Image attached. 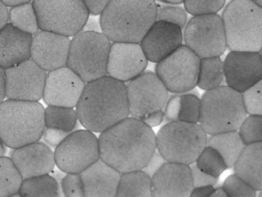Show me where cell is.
<instances>
[{
    "instance_id": "cell-21",
    "label": "cell",
    "mask_w": 262,
    "mask_h": 197,
    "mask_svg": "<svg viewBox=\"0 0 262 197\" xmlns=\"http://www.w3.org/2000/svg\"><path fill=\"white\" fill-rule=\"evenodd\" d=\"M183 43L182 29L176 25L156 21L140 45L148 61L159 63L172 53Z\"/></svg>"
},
{
    "instance_id": "cell-19",
    "label": "cell",
    "mask_w": 262,
    "mask_h": 197,
    "mask_svg": "<svg viewBox=\"0 0 262 197\" xmlns=\"http://www.w3.org/2000/svg\"><path fill=\"white\" fill-rule=\"evenodd\" d=\"M151 197H188L193 189L189 166L165 163L151 178Z\"/></svg>"
},
{
    "instance_id": "cell-5",
    "label": "cell",
    "mask_w": 262,
    "mask_h": 197,
    "mask_svg": "<svg viewBox=\"0 0 262 197\" xmlns=\"http://www.w3.org/2000/svg\"><path fill=\"white\" fill-rule=\"evenodd\" d=\"M200 101L199 123L207 135L237 131L248 116L242 93L227 86L205 91Z\"/></svg>"
},
{
    "instance_id": "cell-36",
    "label": "cell",
    "mask_w": 262,
    "mask_h": 197,
    "mask_svg": "<svg viewBox=\"0 0 262 197\" xmlns=\"http://www.w3.org/2000/svg\"><path fill=\"white\" fill-rule=\"evenodd\" d=\"M226 0H184V9L193 16L217 14Z\"/></svg>"
},
{
    "instance_id": "cell-42",
    "label": "cell",
    "mask_w": 262,
    "mask_h": 197,
    "mask_svg": "<svg viewBox=\"0 0 262 197\" xmlns=\"http://www.w3.org/2000/svg\"><path fill=\"white\" fill-rule=\"evenodd\" d=\"M165 163H167L166 160L163 158V156L161 155L160 152L156 149V150L155 151L154 153L151 155V158L149 159L148 163H146L145 167H144L142 170L145 172L150 178H151V177L155 175V173H156Z\"/></svg>"
},
{
    "instance_id": "cell-40",
    "label": "cell",
    "mask_w": 262,
    "mask_h": 197,
    "mask_svg": "<svg viewBox=\"0 0 262 197\" xmlns=\"http://www.w3.org/2000/svg\"><path fill=\"white\" fill-rule=\"evenodd\" d=\"M191 169V177H192L193 187H201V186H214L219 182L217 177L211 176L205 172L201 171L196 166L195 163L189 165Z\"/></svg>"
},
{
    "instance_id": "cell-24",
    "label": "cell",
    "mask_w": 262,
    "mask_h": 197,
    "mask_svg": "<svg viewBox=\"0 0 262 197\" xmlns=\"http://www.w3.org/2000/svg\"><path fill=\"white\" fill-rule=\"evenodd\" d=\"M233 167L237 176L256 190H261L262 142L245 146Z\"/></svg>"
},
{
    "instance_id": "cell-45",
    "label": "cell",
    "mask_w": 262,
    "mask_h": 197,
    "mask_svg": "<svg viewBox=\"0 0 262 197\" xmlns=\"http://www.w3.org/2000/svg\"><path fill=\"white\" fill-rule=\"evenodd\" d=\"M214 188L212 186L193 187L188 197H210L214 192Z\"/></svg>"
},
{
    "instance_id": "cell-14",
    "label": "cell",
    "mask_w": 262,
    "mask_h": 197,
    "mask_svg": "<svg viewBox=\"0 0 262 197\" xmlns=\"http://www.w3.org/2000/svg\"><path fill=\"white\" fill-rule=\"evenodd\" d=\"M47 73L32 58L6 69L8 100L39 102L43 96Z\"/></svg>"
},
{
    "instance_id": "cell-11",
    "label": "cell",
    "mask_w": 262,
    "mask_h": 197,
    "mask_svg": "<svg viewBox=\"0 0 262 197\" xmlns=\"http://www.w3.org/2000/svg\"><path fill=\"white\" fill-rule=\"evenodd\" d=\"M200 58L182 45L176 51L157 63L156 74L168 92H191L197 86Z\"/></svg>"
},
{
    "instance_id": "cell-33",
    "label": "cell",
    "mask_w": 262,
    "mask_h": 197,
    "mask_svg": "<svg viewBox=\"0 0 262 197\" xmlns=\"http://www.w3.org/2000/svg\"><path fill=\"white\" fill-rule=\"evenodd\" d=\"M200 98L189 92L181 93L178 121L199 123L200 117Z\"/></svg>"
},
{
    "instance_id": "cell-39",
    "label": "cell",
    "mask_w": 262,
    "mask_h": 197,
    "mask_svg": "<svg viewBox=\"0 0 262 197\" xmlns=\"http://www.w3.org/2000/svg\"><path fill=\"white\" fill-rule=\"evenodd\" d=\"M65 197H84L83 185L79 173H66L61 183Z\"/></svg>"
},
{
    "instance_id": "cell-46",
    "label": "cell",
    "mask_w": 262,
    "mask_h": 197,
    "mask_svg": "<svg viewBox=\"0 0 262 197\" xmlns=\"http://www.w3.org/2000/svg\"><path fill=\"white\" fill-rule=\"evenodd\" d=\"M10 21V9L8 6L0 1V31L2 30Z\"/></svg>"
},
{
    "instance_id": "cell-4",
    "label": "cell",
    "mask_w": 262,
    "mask_h": 197,
    "mask_svg": "<svg viewBox=\"0 0 262 197\" xmlns=\"http://www.w3.org/2000/svg\"><path fill=\"white\" fill-rule=\"evenodd\" d=\"M45 109L39 102L7 100L0 103V139L17 149L39 141L45 129Z\"/></svg>"
},
{
    "instance_id": "cell-23",
    "label": "cell",
    "mask_w": 262,
    "mask_h": 197,
    "mask_svg": "<svg viewBox=\"0 0 262 197\" xmlns=\"http://www.w3.org/2000/svg\"><path fill=\"white\" fill-rule=\"evenodd\" d=\"M33 35L9 23L0 31V66L4 69L30 58Z\"/></svg>"
},
{
    "instance_id": "cell-22",
    "label": "cell",
    "mask_w": 262,
    "mask_h": 197,
    "mask_svg": "<svg viewBox=\"0 0 262 197\" xmlns=\"http://www.w3.org/2000/svg\"><path fill=\"white\" fill-rule=\"evenodd\" d=\"M79 174L84 197H116L121 173L100 159Z\"/></svg>"
},
{
    "instance_id": "cell-30",
    "label": "cell",
    "mask_w": 262,
    "mask_h": 197,
    "mask_svg": "<svg viewBox=\"0 0 262 197\" xmlns=\"http://www.w3.org/2000/svg\"><path fill=\"white\" fill-rule=\"evenodd\" d=\"M23 177L10 157L0 158V197H9L19 192Z\"/></svg>"
},
{
    "instance_id": "cell-31",
    "label": "cell",
    "mask_w": 262,
    "mask_h": 197,
    "mask_svg": "<svg viewBox=\"0 0 262 197\" xmlns=\"http://www.w3.org/2000/svg\"><path fill=\"white\" fill-rule=\"evenodd\" d=\"M9 23L23 32L32 35L39 32V24L33 3L12 7L10 10Z\"/></svg>"
},
{
    "instance_id": "cell-25",
    "label": "cell",
    "mask_w": 262,
    "mask_h": 197,
    "mask_svg": "<svg viewBox=\"0 0 262 197\" xmlns=\"http://www.w3.org/2000/svg\"><path fill=\"white\" fill-rule=\"evenodd\" d=\"M206 146L215 149L223 158L227 169L234 166L245 145L237 131L222 132L211 135L207 140Z\"/></svg>"
},
{
    "instance_id": "cell-41",
    "label": "cell",
    "mask_w": 262,
    "mask_h": 197,
    "mask_svg": "<svg viewBox=\"0 0 262 197\" xmlns=\"http://www.w3.org/2000/svg\"><path fill=\"white\" fill-rule=\"evenodd\" d=\"M72 132H66L60 129H51L45 126L42 132V139L44 143L51 147L56 148L59 146L69 135Z\"/></svg>"
},
{
    "instance_id": "cell-16",
    "label": "cell",
    "mask_w": 262,
    "mask_h": 197,
    "mask_svg": "<svg viewBox=\"0 0 262 197\" xmlns=\"http://www.w3.org/2000/svg\"><path fill=\"white\" fill-rule=\"evenodd\" d=\"M85 83L67 66L49 72L44 88V102L48 106L76 107Z\"/></svg>"
},
{
    "instance_id": "cell-48",
    "label": "cell",
    "mask_w": 262,
    "mask_h": 197,
    "mask_svg": "<svg viewBox=\"0 0 262 197\" xmlns=\"http://www.w3.org/2000/svg\"><path fill=\"white\" fill-rule=\"evenodd\" d=\"M6 98V69L0 66V103Z\"/></svg>"
},
{
    "instance_id": "cell-50",
    "label": "cell",
    "mask_w": 262,
    "mask_h": 197,
    "mask_svg": "<svg viewBox=\"0 0 262 197\" xmlns=\"http://www.w3.org/2000/svg\"><path fill=\"white\" fill-rule=\"evenodd\" d=\"M210 197H228L226 195V194L224 192L223 189H222V187L217 188V189H214V192L211 194V196Z\"/></svg>"
},
{
    "instance_id": "cell-35",
    "label": "cell",
    "mask_w": 262,
    "mask_h": 197,
    "mask_svg": "<svg viewBox=\"0 0 262 197\" xmlns=\"http://www.w3.org/2000/svg\"><path fill=\"white\" fill-rule=\"evenodd\" d=\"M156 21L165 22L179 26L183 30L188 20L187 12L178 5L158 6L156 10Z\"/></svg>"
},
{
    "instance_id": "cell-29",
    "label": "cell",
    "mask_w": 262,
    "mask_h": 197,
    "mask_svg": "<svg viewBox=\"0 0 262 197\" xmlns=\"http://www.w3.org/2000/svg\"><path fill=\"white\" fill-rule=\"evenodd\" d=\"M45 126L73 132L79 129V122L74 108L48 106L44 112Z\"/></svg>"
},
{
    "instance_id": "cell-32",
    "label": "cell",
    "mask_w": 262,
    "mask_h": 197,
    "mask_svg": "<svg viewBox=\"0 0 262 197\" xmlns=\"http://www.w3.org/2000/svg\"><path fill=\"white\" fill-rule=\"evenodd\" d=\"M194 163L202 172L217 178L227 169L222 155L211 146L204 148Z\"/></svg>"
},
{
    "instance_id": "cell-26",
    "label": "cell",
    "mask_w": 262,
    "mask_h": 197,
    "mask_svg": "<svg viewBox=\"0 0 262 197\" xmlns=\"http://www.w3.org/2000/svg\"><path fill=\"white\" fill-rule=\"evenodd\" d=\"M116 197H151V178L142 170L121 174Z\"/></svg>"
},
{
    "instance_id": "cell-10",
    "label": "cell",
    "mask_w": 262,
    "mask_h": 197,
    "mask_svg": "<svg viewBox=\"0 0 262 197\" xmlns=\"http://www.w3.org/2000/svg\"><path fill=\"white\" fill-rule=\"evenodd\" d=\"M184 29L185 46L199 58L220 57L226 50L223 22L219 14L193 16Z\"/></svg>"
},
{
    "instance_id": "cell-37",
    "label": "cell",
    "mask_w": 262,
    "mask_h": 197,
    "mask_svg": "<svg viewBox=\"0 0 262 197\" xmlns=\"http://www.w3.org/2000/svg\"><path fill=\"white\" fill-rule=\"evenodd\" d=\"M242 97L247 114L262 115V80L242 92Z\"/></svg>"
},
{
    "instance_id": "cell-43",
    "label": "cell",
    "mask_w": 262,
    "mask_h": 197,
    "mask_svg": "<svg viewBox=\"0 0 262 197\" xmlns=\"http://www.w3.org/2000/svg\"><path fill=\"white\" fill-rule=\"evenodd\" d=\"M111 0H83L89 13L92 15H101Z\"/></svg>"
},
{
    "instance_id": "cell-55",
    "label": "cell",
    "mask_w": 262,
    "mask_h": 197,
    "mask_svg": "<svg viewBox=\"0 0 262 197\" xmlns=\"http://www.w3.org/2000/svg\"><path fill=\"white\" fill-rule=\"evenodd\" d=\"M257 197H261V192H260V193H259L258 195H257Z\"/></svg>"
},
{
    "instance_id": "cell-54",
    "label": "cell",
    "mask_w": 262,
    "mask_h": 197,
    "mask_svg": "<svg viewBox=\"0 0 262 197\" xmlns=\"http://www.w3.org/2000/svg\"><path fill=\"white\" fill-rule=\"evenodd\" d=\"M9 197H23L22 195H20V194L18 192V193L14 194V195H10V196Z\"/></svg>"
},
{
    "instance_id": "cell-27",
    "label": "cell",
    "mask_w": 262,
    "mask_h": 197,
    "mask_svg": "<svg viewBox=\"0 0 262 197\" xmlns=\"http://www.w3.org/2000/svg\"><path fill=\"white\" fill-rule=\"evenodd\" d=\"M19 193L23 197H60L56 180L50 174L23 180Z\"/></svg>"
},
{
    "instance_id": "cell-13",
    "label": "cell",
    "mask_w": 262,
    "mask_h": 197,
    "mask_svg": "<svg viewBox=\"0 0 262 197\" xmlns=\"http://www.w3.org/2000/svg\"><path fill=\"white\" fill-rule=\"evenodd\" d=\"M126 86L129 115L140 120L148 114L162 110L169 92L156 72L145 71L128 82Z\"/></svg>"
},
{
    "instance_id": "cell-17",
    "label": "cell",
    "mask_w": 262,
    "mask_h": 197,
    "mask_svg": "<svg viewBox=\"0 0 262 197\" xmlns=\"http://www.w3.org/2000/svg\"><path fill=\"white\" fill-rule=\"evenodd\" d=\"M148 61L140 43H112L108 55V76L122 83H128L145 72Z\"/></svg>"
},
{
    "instance_id": "cell-15",
    "label": "cell",
    "mask_w": 262,
    "mask_h": 197,
    "mask_svg": "<svg viewBox=\"0 0 262 197\" xmlns=\"http://www.w3.org/2000/svg\"><path fill=\"white\" fill-rule=\"evenodd\" d=\"M223 63L227 86L240 93L262 80L260 52L231 51Z\"/></svg>"
},
{
    "instance_id": "cell-8",
    "label": "cell",
    "mask_w": 262,
    "mask_h": 197,
    "mask_svg": "<svg viewBox=\"0 0 262 197\" xmlns=\"http://www.w3.org/2000/svg\"><path fill=\"white\" fill-rule=\"evenodd\" d=\"M112 42L102 32H80L70 41L67 66L88 83L108 75Z\"/></svg>"
},
{
    "instance_id": "cell-3",
    "label": "cell",
    "mask_w": 262,
    "mask_h": 197,
    "mask_svg": "<svg viewBox=\"0 0 262 197\" xmlns=\"http://www.w3.org/2000/svg\"><path fill=\"white\" fill-rule=\"evenodd\" d=\"M156 0H111L101 13L102 33L113 43H140L156 21Z\"/></svg>"
},
{
    "instance_id": "cell-49",
    "label": "cell",
    "mask_w": 262,
    "mask_h": 197,
    "mask_svg": "<svg viewBox=\"0 0 262 197\" xmlns=\"http://www.w3.org/2000/svg\"><path fill=\"white\" fill-rule=\"evenodd\" d=\"M4 3L7 6L10 7H14V6H19V5L25 4V3H31L33 0H0Z\"/></svg>"
},
{
    "instance_id": "cell-2",
    "label": "cell",
    "mask_w": 262,
    "mask_h": 197,
    "mask_svg": "<svg viewBox=\"0 0 262 197\" xmlns=\"http://www.w3.org/2000/svg\"><path fill=\"white\" fill-rule=\"evenodd\" d=\"M76 111L87 130L101 133L110 129L129 115L125 83L108 75L85 83Z\"/></svg>"
},
{
    "instance_id": "cell-38",
    "label": "cell",
    "mask_w": 262,
    "mask_h": 197,
    "mask_svg": "<svg viewBox=\"0 0 262 197\" xmlns=\"http://www.w3.org/2000/svg\"><path fill=\"white\" fill-rule=\"evenodd\" d=\"M222 189L228 197H257V190L235 174L225 180Z\"/></svg>"
},
{
    "instance_id": "cell-18",
    "label": "cell",
    "mask_w": 262,
    "mask_h": 197,
    "mask_svg": "<svg viewBox=\"0 0 262 197\" xmlns=\"http://www.w3.org/2000/svg\"><path fill=\"white\" fill-rule=\"evenodd\" d=\"M70 41L66 35L41 31L33 35L30 58L46 72L67 66Z\"/></svg>"
},
{
    "instance_id": "cell-51",
    "label": "cell",
    "mask_w": 262,
    "mask_h": 197,
    "mask_svg": "<svg viewBox=\"0 0 262 197\" xmlns=\"http://www.w3.org/2000/svg\"><path fill=\"white\" fill-rule=\"evenodd\" d=\"M160 1L163 2V3H168V4L179 5L183 3L184 0H160Z\"/></svg>"
},
{
    "instance_id": "cell-34",
    "label": "cell",
    "mask_w": 262,
    "mask_h": 197,
    "mask_svg": "<svg viewBox=\"0 0 262 197\" xmlns=\"http://www.w3.org/2000/svg\"><path fill=\"white\" fill-rule=\"evenodd\" d=\"M237 132L245 146L260 143L262 141V115H248Z\"/></svg>"
},
{
    "instance_id": "cell-7",
    "label": "cell",
    "mask_w": 262,
    "mask_h": 197,
    "mask_svg": "<svg viewBox=\"0 0 262 197\" xmlns=\"http://www.w3.org/2000/svg\"><path fill=\"white\" fill-rule=\"evenodd\" d=\"M208 135L198 123L172 122L156 135V149L168 163L189 166L206 146Z\"/></svg>"
},
{
    "instance_id": "cell-20",
    "label": "cell",
    "mask_w": 262,
    "mask_h": 197,
    "mask_svg": "<svg viewBox=\"0 0 262 197\" xmlns=\"http://www.w3.org/2000/svg\"><path fill=\"white\" fill-rule=\"evenodd\" d=\"M10 159L24 180L50 174L56 166L54 152L43 142L13 149Z\"/></svg>"
},
{
    "instance_id": "cell-47",
    "label": "cell",
    "mask_w": 262,
    "mask_h": 197,
    "mask_svg": "<svg viewBox=\"0 0 262 197\" xmlns=\"http://www.w3.org/2000/svg\"><path fill=\"white\" fill-rule=\"evenodd\" d=\"M82 31V32H102L100 23L96 19L89 18Z\"/></svg>"
},
{
    "instance_id": "cell-1",
    "label": "cell",
    "mask_w": 262,
    "mask_h": 197,
    "mask_svg": "<svg viewBox=\"0 0 262 197\" xmlns=\"http://www.w3.org/2000/svg\"><path fill=\"white\" fill-rule=\"evenodd\" d=\"M99 159L119 173L142 170L156 150V135L149 126L128 117L101 132Z\"/></svg>"
},
{
    "instance_id": "cell-52",
    "label": "cell",
    "mask_w": 262,
    "mask_h": 197,
    "mask_svg": "<svg viewBox=\"0 0 262 197\" xmlns=\"http://www.w3.org/2000/svg\"><path fill=\"white\" fill-rule=\"evenodd\" d=\"M6 153V146L4 143H3L2 140L0 139V158L1 157L4 156Z\"/></svg>"
},
{
    "instance_id": "cell-9",
    "label": "cell",
    "mask_w": 262,
    "mask_h": 197,
    "mask_svg": "<svg viewBox=\"0 0 262 197\" xmlns=\"http://www.w3.org/2000/svg\"><path fill=\"white\" fill-rule=\"evenodd\" d=\"M41 31L74 36L90 18L83 0H33Z\"/></svg>"
},
{
    "instance_id": "cell-53",
    "label": "cell",
    "mask_w": 262,
    "mask_h": 197,
    "mask_svg": "<svg viewBox=\"0 0 262 197\" xmlns=\"http://www.w3.org/2000/svg\"><path fill=\"white\" fill-rule=\"evenodd\" d=\"M251 1L253 2V3H255V4H257V6L262 7V0H251Z\"/></svg>"
},
{
    "instance_id": "cell-12",
    "label": "cell",
    "mask_w": 262,
    "mask_h": 197,
    "mask_svg": "<svg viewBox=\"0 0 262 197\" xmlns=\"http://www.w3.org/2000/svg\"><path fill=\"white\" fill-rule=\"evenodd\" d=\"M54 158L65 173H81L99 160V140L91 131L78 129L56 146Z\"/></svg>"
},
{
    "instance_id": "cell-28",
    "label": "cell",
    "mask_w": 262,
    "mask_h": 197,
    "mask_svg": "<svg viewBox=\"0 0 262 197\" xmlns=\"http://www.w3.org/2000/svg\"><path fill=\"white\" fill-rule=\"evenodd\" d=\"M224 78V63L220 57L200 58L197 86L201 89H215L221 86Z\"/></svg>"
},
{
    "instance_id": "cell-44",
    "label": "cell",
    "mask_w": 262,
    "mask_h": 197,
    "mask_svg": "<svg viewBox=\"0 0 262 197\" xmlns=\"http://www.w3.org/2000/svg\"><path fill=\"white\" fill-rule=\"evenodd\" d=\"M164 120V111L159 110L157 112H152V113L148 114L146 116L142 117L140 119L141 121L143 122L146 126H149L150 128L155 127V126H159L163 122Z\"/></svg>"
},
{
    "instance_id": "cell-6",
    "label": "cell",
    "mask_w": 262,
    "mask_h": 197,
    "mask_svg": "<svg viewBox=\"0 0 262 197\" xmlns=\"http://www.w3.org/2000/svg\"><path fill=\"white\" fill-rule=\"evenodd\" d=\"M222 18L230 51L260 52L262 7L251 0H231Z\"/></svg>"
}]
</instances>
